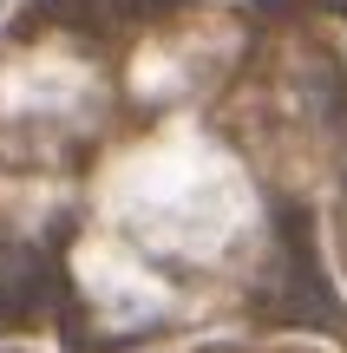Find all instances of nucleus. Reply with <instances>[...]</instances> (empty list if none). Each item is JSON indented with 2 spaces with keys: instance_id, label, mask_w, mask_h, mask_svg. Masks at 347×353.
<instances>
[{
  "instance_id": "nucleus-1",
  "label": "nucleus",
  "mask_w": 347,
  "mask_h": 353,
  "mask_svg": "<svg viewBox=\"0 0 347 353\" xmlns=\"http://www.w3.org/2000/svg\"><path fill=\"white\" fill-rule=\"evenodd\" d=\"M256 314L282 321V327H347L335 288H328L315 216L301 210V203H282V210H275V268L256 281Z\"/></svg>"
},
{
  "instance_id": "nucleus-2",
  "label": "nucleus",
  "mask_w": 347,
  "mask_h": 353,
  "mask_svg": "<svg viewBox=\"0 0 347 353\" xmlns=\"http://www.w3.org/2000/svg\"><path fill=\"white\" fill-rule=\"evenodd\" d=\"M66 288L72 281L59 268V242H26L13 229H0V334L39 327Z\"/></svg>"
},
{
  "instance_id": "nucleus-3",
  "label": "nucleus",
  "mask_w": 347,
  "mask_h": 353,
  "mask_svg": "<svg viewBox=\"0 0 347 353\" xmlns=\"http://www.w3.org/2000/svg\"><path fill=\"white\" fill-rule=\"evenodd\" d=\"M170 0H33L20 13V33H39V26H59L72 39H92V46H118V39L144 33L151 20H164Z\"/></svg>"
},
{
  "instance_id": "nucleus-4",
  "label": "nucleus",
  "mask_w": 347,
  "mask_h": 353,
  "mask_svg": "<svg viewBox=\"0 0 347 353\" xmlns=\"http://www.w3.org/2000/svg\"><path fill=\"white\" fill-rule=\"evenodd\" d=\"M341 203H347V183H341Z\"/></svg>"
},
{
  "instance_id": "nucleus-5",
  "label": "nucleus",
  "mask_w": 347,
  "mask_h": 353,
  "mask_svg": "<svg viewBox=\"0 0 347 353\" xmlns=\"http://www.w3.org/2000/svg\"><path fill=\"white\" fill-rule=\"evenodd\" d=\"M0 353H13V347H0Z\"/></svg>"
}]
</instances>
